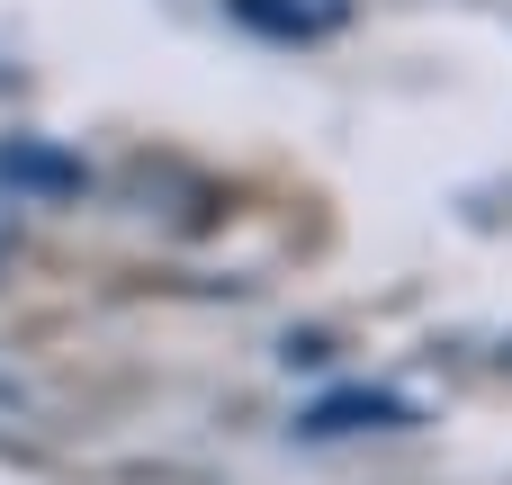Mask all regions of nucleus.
I'll return each mask as SVG.
<instances>
[{
	"instance_id": "nucleus-2",
	"label": "nucleus",
	"mask_w": 512,
	"mask_h": 485,
	"mask_svg": "<svg viewBox=\"0 0 512 485\" xmlns=\"http://www.w3.org/2000/svg\"><path fill=\"white\" fill-rule=\"evenodd\" d=\"M351 423H378V432H387V423H405V405H396V396H342V405H315L306 432H351Z\"/></svg>"
},
{
	"instance_id": "nucleus-1",
	"label": "nucleus",
	"mask_w": 512,
	"mask_h": 485,
	"mask_svg": "<svg viewBox=\"0 0 512 485\" xmlns=\"http://www.w3.org/2000/svg\"><path fill=\"white\" fill-rule=\"evenodd\" d=\"M234 18L252 36H279V45H306V36H333L351 18V0H234Z\"/></svg>"
},
{
	"instance_id": "nucleus-3",
	"label": "nucleus",
	"mask_w": 512,
	"mask_h": 485,
	"mask_svg": "<svg viewBox=\"0 0 512 485\" xmlns=\"http://www.w3.org/2000/svg\"><path fill=\"white\" fill-rule=\"evenodd\" d=\"M0 252H9V207H0Z\"/></svg>"
}]
</instances>
